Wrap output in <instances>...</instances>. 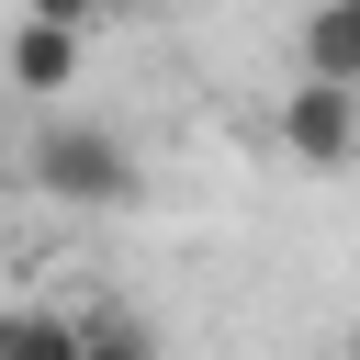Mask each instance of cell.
I'll use <instances>...</instances> for the list:
<instances>
[{"label":"cell","instance_id":"1","mask_svg":"<svg viewBox=\"0 0 360 360\" xmlns=\"http://www.w3.org/2000/svg\"><path fill=\"white\" fill-rule=\"evenodd\" d=\"M22 180L68 214H124L135 202V146L101 124V112H45L34 146H22Z\"/></svg>","mask_w":360,"mask_h":360},{"label":"cell","instance_id":"2","mask_svg":"<svg viewBox=\"0 0 360 360\" xmlns=\"http://www.w3.org/2000/svg\"><path fill=\"white\" fill-rule=\"evenodd\" d=\"M79 68H90V11L79 0H34L0 34V90H79Z\"/></svg>","mask_w":360,"mask_h":360},{"label":"cell","instance_id":"3","mask_svg":"<svg viewBox=\"0 0 360 360\" xmlns=\"http://www.w3.org/2000/svg\"><path fill=\"white\" fill-rule=\"evenodd\" d=\"M270 135H281V158H304V169H349V158H360V90L292 79L281 112H270Z\"/></svg>","mask_w":360,"mask_h":360},{"label":"cell","instance_id":"4","mask_svg":"<svg viewBox=\"0 0 360 360\" xmlns=\"http://www.w3.org/2000/svg\"><path fill=\"white\" fill-rule=\"evenodd\" d=\"M292 56H304V79H315V90H360V0L304 11V22H292Z\"/></svg>","mask_w":360,"mask_h":360},{"label":"cell","instance_id":"5","mask_svg":"<svg viewBox=\"0 0 360 360\" xmlns=\"http://www.w3.org/2000/svg\"><path fill=\"white\" fill-rule=\"evenodd\" d=\"M0 360H79V315L68 304H0Z\"/></svg>","mask_w":360,"mask_h":360},{"label":"cell","instance_id":"6","mask_svg":"<svg viewBox=\"0 0 360 360\" xmlns=\"http://www.w3.org/2000/svg\"><path fill=\"white\" fill-rule=\"evenodd\" d=\"M79 360H169V349H158V326L135 304H90L79 315Z\"/></svg>","mask_w":360,"mask_h":360},{"label":"cell","instance_id":"7","mask_svg":"<svg viewBox=\"0 0 360 360\" xmlns=\"http://www.w3.org/2000/svg\"><path fill=\"white\" fill-rule=\"evenodd\" d=\"M349 360H360V338H349Z\"/></svg>","mask_w":360,"mask_h":360}]
</instances>
